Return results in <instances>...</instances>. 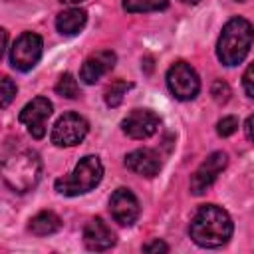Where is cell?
<instances>
[{
    "mask_svg": "<svg viewBox=\"0 0 254 254\" xmlns=\"http://www.w3.org/2000/svg\"><path fill=\"white\" fill-rule=\"evenodd\" d=\"M16 91H18L16 83H14L8 75H4V77H2V107H4V109H6V107L10 105V101L14 99Z\"/></svg>",
    "mask_w": 254,
    "mask_h": 254,
    "instance_id": "44dd1931",
    "label": "cell"
},
{
    "mask_svg": "<svg viewBox=\"0 0 254 254\" xmlns=\"http://www.w3.org/2000/svg\"><path fill=\"white\" fill-rule=\"evenodd\" d=\"M159 115L151 109H133L123 121L121 129L131 139H147L159 129Z\"/></svg>",
    "mask_w": 254,
    "mask_h": 254,
    "instance_id": "8fae6325",
    "label": "cell"
},
{
    "mask_svg": "<svg viewBox=\"0 0 254 254\" xmlns=\"http://www.w3.org/2000/svg\"><path fill=\"white\" fill-rule=\"evenodd\" d=\"M236 129H238V119L234 115H226L216 123V133L220 137H230L232 133H236Z\"/></svg>",
    "mask_w": 254,
    "mask_h": 254,
    "instance_id": "ffe728a7",
    "label": "cell"
},
{
    "mask_svg": "<svg viewBox=\"0 0 254 254\" xmlns=\"http://www.w3.org/2000/svg\"><path fill=\"white\" fill-rule=\"evenodd\" d=\"M28 228L36 236H50L62 228V218L54 210H42L36 216H32Z\"/></svg>",
    "mask_w": 254,
    "mask_h": 254,
    "instance_id": "2e32d148",
    "label": "cell"
},
{
    "mask_svg": "<svg viewBox=\"0 0 254 254\" xmlns=\"http://www.w3.org/2000/svg\"><path fill=\"white\" fill-rule=\"evenodd\" d=\"M125 167L129 171H133L135 175L141 177H155L161 171V159L153 149H135L131 153H127L125 157Z\"/></svg>",
    "mask_w": 254,
    "mask_h": 254,
    "instance_id": "5bb4252c",
    "label": "cell"
},
{
    "mask_svg": "<svg viewBox=\"0 0 254 254\" xmlns=\"http://www.w3.org/2000/svg\"><path fill=\"white\" fill-rule=\"evenodd\" d=\"M242 85H244V91L248 97H254V62L246 67L244 75H242Z\"/></svg>",
    "mask_w": 254,
    "mask_h": 254,
    "instance_id": "603a6c76",
    "label": "cell"
},
{
    "mask_svg": "<svg viewBox=\"0 0 254 254\" xmlns=\"http://www.w3.org/2000/svg\"><path fill=\"white\" fill-rule=\"evenodd\" d=\"M42 48L44 42L38 34L34 32H24L18 36V40L14 42L12 50H10V64L14 69L20 71H30L42 58Z\"/></svg>",
    "mask_w": 254,
    "mask_h": 254,
    "instance_id": "8992f818",
    "label": "cell"
},
{
    "mask_svg": "<svg viewBox=\"0 0 254 254\" xmlns=\"http://www.w3.org/2000/svg\"><path fill=\"white\" fill-rule=\"evenodd\" d=\"M54 111V105L48 97H34L32 101H28L22 111H20V123L28 129V133L34 137V139H42L46 135V123L50 119Z\"/></svg>",
    "mask_w": 254,
    "mask_h": 254,
    "instance_id": "9c48e42d",
    "label": "cell"
},
{
    "mask_svg": "<svg viewBox=\"0 0 254 254\" xmlns=\"http://www.w3.org/2000/svg\"><path fill=\"white\" fill-rule=\"evenodd\" d=\"M109 212H111L113 220L119 222L121 226H131L139 218L141 206H139L137 196L129 189L121 187L109 198Z\"/></svg>",
    "mask_w": 254,
    "mask_h": 254,
    "instance_id": "30bf717a",
    "label": "cell"
},
{
    "mask_svg": "<svg viewBox=\"0 0 254 254\" xmlns=\"http://www.w3.org/2000/svg\"><path fill=\"white\" fill-rule=\"evenodd\" d=\"M226 165H228V155L224 151L210 153L196 167V171L192 173V177H190V192L196 194V196L202 194V192H206L214 185V181L218 179V175L226 169Z\"/></svg>",
    "mask_w": 254,
    "mask_h": 254,
    "instance_id": "ba28073f",
    "label": "cell"
},
{
    "mask_svg": "<svg viewBox=\"0 0 254 254\" xmlns=\"http://www.w3.org/2000/svg\"><path fill=\"white\" fill-rule=\"evenodd\" d=\"M89 131V123L79 113H64L54 129H52V143L58 147H73L85 139Z\"/></svg>",
    "mask_w": 254,
    "mask_h": 254,
    "instance_id": "52a82bcc",
    "label": "cell"
},
{
    "mask_svg": "<svg viewBox=\"0 0 254 254\" xmlns=\"http://www.w3.org/2000/svg\"><path fill=\"white\" fill-rule=\"evenodd\" d=\"M103 179V165L99 157L87 155L79 159V163L73 167V171L65 177H60L56 181V190L65 196H77L93 190Z\"/></svg>",
    "mask_w": 254,
    "mask_h": 254,
    "instance_id": "277c9868",
    "label": "cell"
},
{
    "mask_svg": "<svg viewBox=\"0 0 254 254\" xmlns=\"http://www.w3.org/2000/svg\"><path fill=\"white\" fill-rule=\"evenodd\" d=\"M167 87L177 99L190 101L200 91V79L190 64L177 62L167 69Z\"/></svg>",
    "mask_w": 254,
    "mask_h": 254,
    "instance_id": "5b68a950",
    "label": "cell"
},
{
    "mask_svg": "<svg viewBox=\"0 0 254 254\" xmlns=\"http://www.w3.org/2000/svg\"><path fill=\"white\" fill-rule=\"evenodd\" d=\"M113 65H115V54H113L111 50L95 52V54H91V56L83 62L81 71H79V77H81L87 85H91V83L99 81L109 69H113Z\"/></svg>",
    "mask_w": 254,
    "mask_h": 254,
    "instance_id": "4fadbf2b",
    "label": "cell"
},
{
    "mask_svg": "<svg viewBox=\"0 0 254 254\" xmlns=\"http://www.w3.org/2000/svg\"><path fill=\"white\" fill-rule=\"evenodd\" d=\"M2 179L14 192H30L42 179V159L32 149H20L4 159Z\"/></svg>",
    "mask_w": 254,
    "mask_h": 254,
    "instance_id": "7a4b0ae2",
    "label": "cell"
},
{
    "mask_svg": "<svg viewBox=\"0 0 254 254\" xmlns=\"http://www.w3.org/2000/svg\"><path fill=\"white\" fill-rule=\"evenodd\" d=\"M181 2H185V4H198L200 0H181Z\"/></svg>",
    "mask_w": 254,
    "mask_h": 254,
    "instance_id": "484cf974",
    "label": "cell"
},
{
    "mask_svg": "<svg viewBox=\"0 0 254 254\" xmlns=\"http://www.w3.org/2000/svg\"><path fill=\"white\" fill-rule=\"evenodd\" d=\"M236 2H244V0H236Z\"/></svg>",
    "mask_w": 254,
    "mask_h": 254,
    "instance_id": "83f0119b",
    "label": "cell"
},
{
    "mask_svg": "<svg viewBox=\"0 0 254 254\" xmlns=\"http://www.w3.org/2000/svg\"><path fill=\"white\" fill-rule=\"evenodd\" d=\"M212 97L218 101V103H224V101H228V95H230V87H228V83H224V81H214L212 83Z\"/></svg>",
    "mask_w": 254,
    "mask_h": 254,
    "instance_id": "7402d4cb",
    "label": "cell"
},
{
    "mask_svg": "<svg viewBox=\"0 0 254 254\" xmlns=\"http://www.w3.org/2000/svg\"><path fill=\"white\" fill-rule=\"evenodd\" d=\"M83 244L87 250L103 252L115 244V234L101 218H91L83 228Z\"/></svg>",
    "mask_w": 254,
    "mask_h": 254,
    "instance_id": "7c38bea8",
    "label": "cell"
},
{
    "mask_svg": "<svg viewBox=\"0 0 254 254\" xmlns=\"http://www.w3.org/2000/svg\"><path fill=\"white\" fill-rule=\"evenodd\" d=\"M129 87H131V83H127V81H123V79L113 81V83L105 89V103H107L109 107H117V105L123 101V95L127 93Z\"/></svg>",
    "mask_w": 254,
    "mask_h": 254,
    "instance_id": "d6986e66",
    "label": "cell"
},
{
    "mask_svg": "<svg viewBox=\"0 0 254 254\" xmlns=\"http://www.w3.org/2000/svg\"><path fill=\"white\" fill-rule=\"evenodd\" d=\"M244 133H246V137L254 143V115H250V117L246 119V123H244Z\"/></svg>",
    "mask_w": 254,
    "mask_h": 254,
    "instance_id": "d4e9b609",
    "label": "cell"
},
{
    "mask_svg": "<svg viewBox=\"0 0 254 254\" xmlns=\"http://www.w3.org/2000/svg\"><path fill=\"white\" fill-rule=\"evenodd\" d=\"M169 0H123V8L131 14L135 12H155L165 10Z\"/></svg>",
    "mask_w": 254,
    "mask_h": 254,
    "instance_id": "e0dca14e",
    "label": "cell"
},
{
    "mask_svg": "<svg viewBox=\"0 0 254 254\" xmlns=\"http://www.w3.org/2000/svg\"><path fill=\"white\" fill-rule=\"evenodd\" d=\"M56 93L67 99H75L79 95V85L71 73H64L56 83Z\"/></svg>",
    "mask_w": 254,
    "mask_h": 254,
    "instance_id": "ac0fdd59",
    "label": "cell"
},
{
    "mask_svg": "<svg viewBox=\"0 0 254 254\" xmlns=\"http://www.w3.org/2000/svg\"><path fill=\"white\" fill-rule=\"evenodd\" d=\"M232 230L234 224L230 214L216 204H202L189 224L192 242L202 248H218L226 244L232 236Z\"/></svg>",
    "mask_w": 254,
    "mask_h": 254,
    "instance_id": "6da1fadb",
    "label": "cell"
},
{
    "mask_svg": "<svg viewBox=\"0 0 254 254\" xmlns=\"http://www.w3.org/2000/svg\"><path fill=\"white\" fill-rule=\"evenodd\" d=\"M254 42V28L246 18H232L224 24L218 42H216V56L220 64L232 67L244 62Z\"/></svg>",
    "mask_w": 254,
    "mask_h": 254,
    "instance_id": "3957f363",
    "label": "cell"
},
{
    "mask_svg": "<svg viewBox=\"0 0 254 254\" xmlns=\"http://www.w3.org/2000/svg\"><path fill=\"white\" fill-rule=\"evenodd\" d=\"M85 22H87V14L81 8H69V10H64L62 14H58L56 28L64 36H75L83 30Z\"/></svg>",
    "mask_w": 254,
    "mask_h": 254,
    "instance_id": "9a60e30c",
    "label": "cell"
},
{
    "mask_svg": "<svg viewBox=\"0 0 254 254\" xmlns=\"http://www.w3.org/2000/svg\"><path fill=\"white\" fill-rule=\"evenodd\" d=\"M62 2H65V4H77V2H81V0H62Z\"/></svg>",
    "mask_w": 254,
    "mask_h": 254,
    "instance_id": "4316f807",
    "label": "cell"
},
{
    "mask_svg": "<svg viewBox=\"0 0 254 254\" xmlns=\"http://www.w3.org/2000/svg\"><path fill=\"white\" fill-rule=\"evenodd\" d=\"M143 250L145 252H169V246L163 242V240H153V242H149V244H145L143 246Z\"/></svg>",
    "mask_w": 254,
    "mask_h": 254,
    "instance_id": "cb8c5ba5",
    "label": "cell"
}]
</instances>
